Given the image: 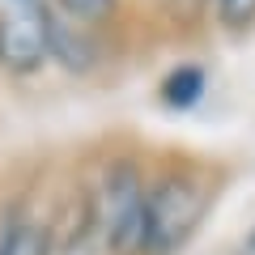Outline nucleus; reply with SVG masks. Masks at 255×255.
Masks as SVG:
<instances>
[{"label": "nucleus", "instance_id": "11", "mask_svg": "<svg viewBox=\"0 0 255 255\" xmlns=\"http://www.w3.org/2000/svg\"><path fill=\"white\" fill-rule=\"evenodd\" d=\"M213 4H217V0H213Z\"/></svg>", "mask_w": 255, "mask_h": 255}, {"label": "nucleus", "instance_id": "5", "mask_svg": "<svg viewBox=\"0 0 255 255\" xmlns=\"http://www.w3.org/2000/svg\"><path fill=\"white\" fill-rule=\"evenodd\" d=\"M0 255H60L55 230L43 226V221H34V217L13 213V217L0 226Z\"/></svg>", "mask_w": 255, "mask_h": 255}, {"label": "nucleus", "instance_id": "4", "mask_svg": "<svg viewBox=\"0 0 255 255\" xmlns=\"http://www.w3.org/2000/svg\"><path fill=\"white\" fill-rule=\"evenodd\" d=\"M47 43H51V60L60 68H68V73H94L102 64V47H98L94 26L68 21L51 4H47Z\"/></svg>", "mask_w": 255, "mask_h": 255}, {"label": "nucleus", "instance_id": "3", "mask_svg": "<svg viewBox=\"0 0 255 255\" xmlns=\"http://www.w3.org/2000/svg\"><path fill=\"white\" fill-rule=\"evenodd\" d=\"M51 60L47 43V4H9L0 13V68L13 77H30Z\"/></svg>", "mask_w": 255, "mask_h": 255}, {"label": "nucleus", "instance_id": "7", "mask_svg": "<svg viewBox=\"0 0 255 255\" xmlns=\"http://www.w3.org/2000/svg\"><path fill=\"white\" fill-rule=\"evenodd\" d=\"M55 13H64L68 21H81V26H102L119 13V0H47Z\"/></svg>", "mask_w": 255, "mask_h": 255}, {"label": "nucleus", "instance_id": "8", "mask_svg": "<svg viewBox=\"0 0 255 255\" xmlns=\"http://www.w3.org/2000/svg\"><path fill=\"white\" fill-rule=\"evenodd\" d=\"M217 21L226 30L255 26V0H217Z\"/></svg>", "mask_w": 255, "mask_h": 255}, {"label": "nucleus", "instance_id": "1", "mask_svg": "<svg viewBox=\"0 0 255 255\" xmlns=\"http://www.w3.org/2000/svg\"><path fill=\"white\" fill-rule=\"evenodd\" d=\"M217 204V179L204 166L174 162L149 179L140 255H179Z\"/></svg>", "mask_w": 255, "mask_h": 255}, {"label": "nucleus", "instance_id": "6", "mask_svg": "<svg viewBox=\"0 0 255 255\" xmlns=\"http://www.w3.org/2000/svg\"><path fill=\"white\" fill-rule=\"evenodd\" d=\"M204 94H209V73L200 64H174L157 85V98L166 111H191L204 102Z\"/></svg>", "mask_w": 255, "mask_h": 255}, {"label": "nucleus", "instance_id": "10", "mask_svg": "<svg viewBox=\"0 0 255 255\" xmlns=\"http://www.w3.org/2000/svg\"><path fill=\"white\" fill-rule=\"evenodd\" d=\"M9 4H21V9H30V4H47V0H9Z\"/></svg>", "mask_w": 255, "mask_h": 255}, {"label": "nucleus", "instance_id": "2", "mask_svg": "<svg viewBox=\"0 0 255 255\" xmlns=\"http://www.w3.org/2000/svg\"><path fill=\"white\" fill-rule=\"evenodd\" d=\"M145 191L149 174L136 157L107 162L102 179L94 183V243L102 255H140L145 238Z\"/></svg>", "mask_w": 255, "mask_h": 255}, {"label": "nucleus", "instance_id": "9", "mask_svg": "<svg viewBox=\"0 0 255 255\" xmlns=\"http://www.w3.org/2000/svg\"><path fill=\"white\" fill-rule=\"evenodd\" d=\"M238 255H255V226L247 230V238H243V247H238Z\"/></svg>", "mask_w": 255, "mask_h": 255}]
</instances>
